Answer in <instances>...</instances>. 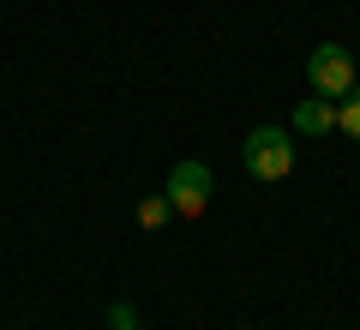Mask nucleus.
Masks as SVG:
<instances>
[{
	"label": "nucleus",
	"instance_id": "nucleus-1",
	"mask_svg": "<svg viewBox=\"0 0 360 330\" xmlns=\"http://www.w3.org/2000/svg\"><path fill=\"white\" fill-rule=\"evenodd\" d=\"M240 163L252 180H288V168H295V139H288L283 127H252L240 144Z\"/></svg>",
	"mask_w": 360,
	"mask_h": 330
},
{
	"label": "nucleus",
	"instance_id": "nucleus-2",
	"mask_svg": "<svg viewBox=\"0 0 360 330\" xmlns=\"http://www.w3.org/2000/svg\"><path fill=\"white\" fill-rule=\"evenodd\" d=\"M162 192H168V204H174V216H205V210H210V192H217V180H210L205 163H174Z\"/></svg>",
	"mask_w": 360,
	"mask_h": 330
},
{
	"label": "nucleus",
	"instance_id": "nucleus-3",
	"mask_svg": "<svg viewBox=\"0 0 360 330\" xmlns=\"http://www.w3.org/2000/svg\"><path fill=\"white\" fill-rule=\"evenodd\" d=\"M307 78L319 96H348L354 90V54L342 49V42H324V49L307 54Z\"/></svg>",
	"mask_w": 360,
	"mask_h": 330
},
{
	"label": "nucleus",
	"instance_id": "nucleus-4",
	"mask_svg": "<svg viewBox=\"0 0 360 330\" xmlns=\"http://www.w3.org/2000/svg\"><path fill=\"white\" fill-rule=\"evenodd\" d=\"M330 127H336V102L330 96H307L295 108V132H300V139H324Z\"/></svg>",
	"mask_w": 360,
	"mask_h": 330
},
{
	"label": "nucleus",
	"instance_id": "nucleus-5",
	"mask_svg": "<svg viewBox=\"0 0 360 330\" xmlns=\"http://www.w3.org/2000/svg\"><path fill=\"white\" fill-rule=\"evenodd\" d=\"M336 127H342L348 139H360V78H354V90L336 102Z\"/></svg>",
	"mask_w": 360,
	"mask_h": 330
},
{
	"label": "nucleus",
	"instance_id": "nucleus-6",
	"mask_svg": "<svg viewBox=\"0 0 360 330\" xmlns=\"http://www.w3.org/2000/svg\"><path fill=\"white\" fill-rule=\"evenodd\" d=\"M168 216H174V204H168V192H156V198H144V204H139V222H144V229H162Z\"/></svg>",
	"mask_w": 360,
	"mask_h": 330
},
{
	"label": "nucleus",
	"instance_id": "nucleus-7",
	"mask_svg": "<svg viewBox=\"0 0 360 330\" xmlns=\"http://www.w3.org/2000/svg\"><path fill=\"white\" fill-rule=\"evenodd\" d=\"M108 324H139V318H132L127 300H115V306H108Z\"/></svg>",
	"mask_w": 360,
	"mask_h": 330
},
{
	"label": "nucleus",
	"instance_id": "nucleus-8",
	"mask_svg": "<svg viewBox=\"0 0 360 330\" xmlns=\"http://www.w3.org/2000/svg\"><path fill=\"white\" fill-rule=\"evenodd\" d=\"M115 330H139V324H115Z\"/></svg>",
	"mask_w": 360,
	"mask_h": 330
}]
</instances>
